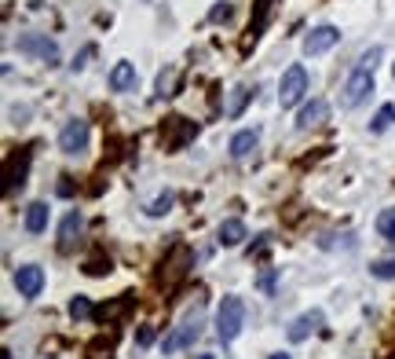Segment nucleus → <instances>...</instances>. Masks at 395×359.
Segmentation results:
<instances>
[{
	"label": "nucleus",
	"instance_id": "f257e3e1",
	"mask_svg": "<svg viewBox=\"0 0 395 359\" xmlns=\"http://www.w3.org/2000/svg\"><path fill=\"white\" fill-rule=\"evenodd\" d=\"M241 326H246V301L241 297H224L219 308H216V337L224 345H231L241 334Z\"/></svg>",
	"mask_w": 395,
	"mask_h": 359
},
{
	"label": "nucleus",
	"instance_id": "f03ea898",
	"mask_svg": "<svg viewBox=\"0 0 395 359\" xmlns=\"http://www.w3.org/2000/svg\"><path fill=\"white\" fill-rule=\"evenodd\" d=\"M304 92H307V70L300 67V62H293L278 81V103L282 107H297V103L304 99Z\"/></svg>",
	"mask_w": 395,
	"mask_h": 359
},
{
	"label": "nucleus",
	"instance_id": "7ed1b4c3",
	"mask_svg": "<svg viewBox=\"0 0 395 359\" xmlns=\"http://www.w3.org/2000/svg\"><path fill=\"white\" fill-rule=\"evenodd\" d=\"M190 249L183 246V242H176L168 253H165V261H161V283L165 286H176L183 275H187V268H190Z\"/></svg>",
	"mask_w": 395,
	"mask_h": 359
},
{
	"label": "nucleus",
	"instance_id": "20e7f679",
	"mask_svg": "<svg viewBox=\"0 0 395 359\" xmlns=\"http://www.w3.org/2000/svg\"><path fill=\"white\" fill-rule=\"evenodd\" d=\"M88 136H92V129H88L84 118L66 121V129L59 132V151H62V154H81L84 147H88Z\"/></svg>",
	"mask_w": 395,
	"mask_h": 359
},
{
	"label": "nucleus",
	"instance_id": "39448f33",
	"mask_svg": "<svg viewBox=\"0 0 395 359\" xmlns=\"http://www.w3.org/2000/svg\"><path fill=\"white\" fill-rule=\"evenodd\" d=\"M194 136H198V125L187 121V118H168L165 129H161V143L168 151H180V147H187Z\"/></svg>",
	"mask_w": 395,
	"mask_h": 359
},
{
	"label": "nucleus",
	"instance_id": "423d86ee",
	"mask_svg": "<svg viewBox=\"0 0 395 359\" xmlns=\"http://www.w3.org/2000/svg\"><path fill=\"white\" fill-rule=\"evenodd\" d=\"M198 334H202V315H187V319L165 337V355H168V352H180V348H187V345H194Z\"/></svg>",
	"mask_w": 395,
	"mask_h": 359
},
{
	"label": "nucleus",
	"instance_id": "0eeeda50",
	"mask_svg": "<svg viewBox=\"0 0 395 359\" xmlns=\"http://www.w3.org/2000/svg\"><path fill=\"white\" fill-rule=\"evenodd\" d=\"M18 52L22 55H37V59H44L52 67V62H59V45L55 40H48L44 33H26V37H18Z\"/></svg>",
	"mask_w": 395,
	"mask_h": 359
},
{
	"label": "nucleus",
	"instance_id": "6e6552de",
	"mask_svg": "<svg viewBox=\"0 0 395 359\" xmlns=\"http://www.w3.org/2000/svg\"><path fill=\"white\" fill-rule=\"evenodd\" d=\"M370 92H373V74L370 70H355L344 81V107H359Z\"/></svg>",
	"mask_w": 395,
	"mask_h": 359
},
{
	"label": "nucleus",
	"instance_id": "1a4fd4ad",
	"mask_svg": "<svg viewBox=\"0 0 395 359\" xmlns=\"http://www.w3.org/2000/svg\"><path fill=\"white\" fill-rule=\"evenodd\" d=\"M15 290L22 293V297H40V290H44V268L22 264V268L15 271Z\"/></svg>",
	"mask_w": 395,
	"mask_h": 359
},
{
	"label": "nucleus",
	"instance_id": "9d476101",
	"mask_svg": "<svg viewBox=\"0 0 395 359\" xmlns=\"http://www.w3.org/2000/svg\"><path fill=\"white\" fill-rule=\"evenodd\" d=\"M340 40V30L337 26H315L311 33L304 37V55H322V52H329Z\"/></svg>",
	"mask_w": 395,
	"mask_h": 359
},
{
	"label": "nucleus",
	"instance_id": "9b49d317",
	"mask_svg": "<svg viewBox=\"0 0 395 359\" xmlns=\"http://www.w3.org/2000/svg\"><path fill=\"white\" fill-rule=\"evenodd\" d=\"M326 323V315L315 308V312H304V315H297V319L290 323V330H285V334H290V341H304V337H311L319 326Z\"/></svg>",
	"mask_w": 395,
	"mask_h": 359
},
{
	"label": "nucleus",
	"instance_id": "f8f14e48",
	"mask_svg": "<svg viewBox=\"0 0 395 359\" xmlns=\"http://www.w3.org/2000/svg\"><path fill=\"white\" fill-rule=\"evenodd\" d=\"M326 118H329V103L326 99H311L297 114V129H319V125H326Z\"/></svg>",
	"mask_w": 395,
	"mask_h": 359
},
{
	"label": "nucleus",
	"instance_id": "ddd939ff",
	"mask_svg": "<svg viewBox=\"0 0 395 359\" xmlns=\"http://www.w3.org/2000/svg\"><path fill=\"white\" fill-rule=\"evenodd\" d=\"M77 235H81V213H77V209H70V213L62 217V224H59V249L70 253L77 246Z\"/></svg>",
	"mask_w": 395,
	"mask_h": 359
},
{
	"label": "nucleus",
	"instance_id": "4468645a",
	"mask_svg": "<svg viewBox=\"0 0 395 359\" xmlns=\"http://www.w3.org/2000/svg\"><path fill=\"white\" fill-rule=\"evenodd\" d=\"M110 89L114 92H132L136 89V67H132V62H118V67L110 70Z\"/></svg>",
	"mask_w": 395,
	"mask_h": 359
},
{
	"label": "nucleus",
	"instance_id": "2eb2a0df",
	"mask_svg": "<svg viewBox=\"0 0 395 359\" xmlns=\"http://www.w3.org/2000/svg\"><path fill=\"white\" fill-rule=\"evenodd\" d=\"M26 231L30 235H44V231H48V202H33L30 209H26Z\"/></svg>",
	"mask_w": 395,
	"mask_h": 359
},
{
	"label": "nucleus",
	"instance_id": "dca6fc26",
	"mask_svg": "<svg viewBox=\"0 0 395 359\" xmlns=\"http://www.w3.org/2000/svg\"><path fill=\"white\" fill-rule=\"evenodd\" d=\"M241 239H246V224L241 220H224L216 227V242L219 246H238Z\"/></svg>",
	"mask_w": 395,
	"mask_h": 359
},
{
	"label": "nucleus",
	"instance_id": "f3484780",
	"mask_svg": "<svg viewBox=\"0 0 395 359\" xmlns=\"http://www.w3.org/2000/svg\"><path fill=\"white\" fill-rule=\"evenodd\" d=\"M256 151V132L253 129H241L231 136V158H249Z\"/></svg>",
	"mask_w": 395,
	"mask_h": 359
},
{
	"label": "nucleus",
	"instance_id": "a211bd4d",
	"mask_svg": "<svg viewBox=\"0 0 395 359\" xmlns=\"http://www.w3.org/2000/svg\"><path fill=\"white\" fill-rule=\"evenodd\" d=\"M26 173H30V154H22V161H8V195L15 191V187L26 183Z\"/></svg>",
	"mask_w": 395,
	"mask_h": 359
},
{
	"label": "nucleus",
	"instance_id": "6ab92c4d",
	"mask_svg": "<svg viewBox=\"0 0 395 359\" xmlns=\"http://www.w3.org/2000/svg\"><path fill=\"white\" fill-rule=\"evenodd\" d=\"M268 15H271V0H256V18H253V26H249V40H256L260 30L268 26Z\"/></svg>",
	"mask_w": 395,
	"mask_h": 359
},
{
	"label": "nucleus",
	"instance_id": "aec40b11",
	"mask_svg": "<svg viewBox=\"0 0 395 359\" xmlns=\"http://www.w3.org/2000/svg\"><path fill=\"white\" fill-rule=\"evenodd\" d=\"M246 99H249V89H231V99L224 103V114L227 118H238L241 107H246Z\"/></svg>",
	"mask_w": 395,
	"mask_h": 359
},
{
	"label": "nucleus",
	"instance_id": "412c9836",
	"mask_svg": "<svg viewBox=\"0 0 395 359\" xmlns=\"http://www.w3.org/2000/svg\"><path fill=\"white\" fill-rule=\"evenodd\" d=\"M377 235L395 242V209H384V213L377 217Z\"/></svg>",
	"mask_w": 395,
	"mask_h": 359
},
{
	"label": "nucleus",
	"instance_id": "4be33fe9",
	"mask_svg": "<svg viewBox=\"0 0 395 359\" xmlns=\"http://www.w3.org/2000/svg\"><path fill=\"white\" fill-rule=\"evenodd\" d=\"M132 301H136L132 293H121V301H114V304H103V308H99V315H103V319H118V315H121V312H125Z\"/></svg>",
	"mask_w": 395,
	"mask_h": 359
},
{
	"label": "nucleus",
	"instance_id": "5701e85b",
	"mask_svg": "<svg viewBox=\"0 0 395 359\" xmlns=\"http://www.w3.org/2000/svg\"><path fill=\"white\" fill-rule=\"evenodd\" d=\"M172 202H176V195H172V191L158 195V198H154V202H150V209H147V217H165V213H168V209H172Z\"/></svg>",
	"mask_w": 395,
	"mask_h": 359
},
{
	"label": "nucleus",
	"instance_id": "b1692460",
	"mask_svg": "<svg viewBox=\"0 0 395 359\" xmlns=\"http://www.w3.org/2000/svg\"><path fill=\"white\" fill-rule=\"evenodd\" d=\"M370 271H373V279H395V257H388V261H373Z\"/></svg>",
	"mask_w": 395,
	"mask_h": 359
},
{
	"label": "nucleus",
	"instance_id": "393cba45",
	"mask_svg": "<svg viewBox=\"0 0 395 359\" xmlns=\"http://www.w3.org/2000/svg\"><path fill=\"white\" fill-rule=\"evenodd\" d=\"M391 121H395V107H391V103H384V107L377 110V118H373V132H384Z\"/></svg>",
	"mask_w": 395,
	"mask_h": 359
},
{
	"label": "nucleus",
	"instance_id": "a878e982",
	"mask_svg": "<svg viewBox=\"0 0 395 359\" xmlns=\"http://www.w3.org/2000/svg\"><path fill=\"white\" fill-rule=\"evenodd\" d=\"M92 312H96V308H92V301H88V297H74V301H70V315H74V319H88Z\"/></svg>",
	"mask_w": 395,
	"mask_h": 359
},
{
	"label": "nucleus",
	"instance_id": "bb28decb",
	"mask_svg": "<svg viewBox=\"0 0 395 359\" xmlns=\"http://www.w3.org/2000/svg\"><path fill=\"white\" fill-rule=\"evenodd\" d=\"M172 84H176V70H161L158 74V96H172Z\"/></svg>",
	"mask_w": 395,
	"mask_h": 359
},
{
	"label": "nucleus",
	"instance_id": "cd10ccee",
	"mask_svg": "<svg viewBox=\"0 0 395 359\" xmlns=\"http://www.w3.org/2000/svg\"><path fill=\"white\" fill-rule=\"evenodd\" d=\"M231 15H234V8H231V4H224V0H219V4H216V8L209 11V23H227Z\"/></svg>",
	"mask_w": 395,
	"mask_h": 359
},
{
	"label": "nucleus",
	"instance_id": "c85d7f7f",
	"mask_svg": "<svg viewBox=\"0 0 395 359\" xmlns=\"http://www.w3.org/2000/svg\"><path fill=\"white\" fill-rule=\"evenodd\" d=\"M377 59H381V48H370V52L359 59V70H370V74H373V67H377Z\"/></svg>",
	"mask_w": 395,
	"mask_h": 359
},
{
	"label": "nucleus",
	"instance_id": "c756f323",
	"mask_svg": "<svg viewBox=\"0 0 395 359\" xmlns=\"http://www.w3.org/2000/svg\"><path fill=\"white\" fill-rule=\"evenodd\" d=\"M136 345H154V326H139V334H136Z\"/></svg>",
	"mask_w": 395,
	"mask_h": 359
},
{
	"label": "nucleus",
	"instance_id": "7c9ffc66",
	"mask_svg": "<svg viewBox=\"0 0 395 359\" xmlns=\"http://www.w3.org/2000/svg\"><path fill=\"white\" fill-rule=\"evenodd\" d=\"M84 271H88V275H106V271H110V261H92Z\"/></svg>",
	"mask_w": 395,
	"mask_h": 359
},
{
	"label": "nucleus",
	"instance_id": "2f4dec72",
	"mask_svg": "<svg viewBox=\"0 0 395 359\" xmlns=\"http://www.w3.org/2000/svg\"><path fill=\"white\" fill-rule=\"evenodd\" d=\"M260 290H275V271H263V275H260Z\"/></svg>",
	"mask_w": 395,
	"mask_h": 359
},
{
	"label": "nucleus",
	"instance_id": "473e14b6",
	"mask_svg": "<svg viewBox=\"0 0 395 359\" xmlns=\"http://www.w3.org/2000/svg\"><path fill=\"white\" fill-rule=\"evenodd\" d=\"M271 359H293V355H285V352H278V355H271Z\"/></svg>",
	"mask_w": 395,
	"mask_h": 359
},
{
	"label": "nucleus",
	"instance_id": "72a5a7b5",
	"mask_svg": "<svg viewBox=\"0 0 395 359\" xmlns=\"http://www.w3.org/2000/svg\"><path fill=\"white\" fill-rule=\"evenodd\" d=\"M198 359H216V355H198Z\"/></svg>",
	"mask_w": 395,
	"mask_h": 359
},
{
	"label": "nucleus",
	"instance_id": "f704fd0d",
	"mask_svg": "<svg viewBox=\"0 0 395 359\" xmlns=\"http://www.w3.org/2000/svg\"><path fill=\"white\" fill-rule=\"evenodd\" d=\"M391 74H395V70H391Z\"/></svg>",
	"mask_w": 395,
	"mask_h": 359
}]
</instances>
